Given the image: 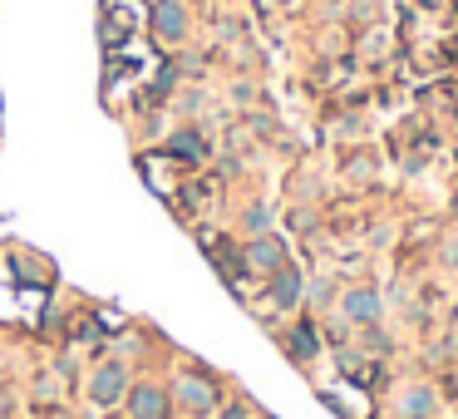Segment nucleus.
I'll list each match as a JSON object with an SVG mask.
<instances>
[{"instance_id": "obj_1", "label": "nucleus", "mask_w": 458, "mask_h": 419, "mask_svg": "<svg viewBox=\"0 0 458 419\" xmlns=\"http://www.w3.org/2000/svg\"><path fill=\"white\" fill-rule=\"evenodd\" d=\"M341 311H345V321H355V326H374L380 311H384V302H380V291L374 286H350L341 296Z\"/></svg>"}, {"instance_id": "obj_2", "label": "nucleus", "mask_w": 458, "mask_h": 419, "mask_svg": "<svg viewBox=\"0 0 458 419\" xmlns=\"http://www.w3.org/2000/svg\"><path fill=\"white\" fill-rule=\"evenodd\" d=\"M163 409H168V395L158 385H133V395H128V415L133 419H163Z\"/></svg>"}, {"instance_id": "obj_3", "label": "nucleus", "mask_w": 458, "mask_h": 419, "mask_svg": "<svg viewBox=\"0 0 458 419\" xmlns=\"http://www.w3.org/2000/svg\"><path fill=\"white\" fill-rule=\"evenodd\" d=\"M271 302H277L281 311H291V306L301 302V277H296V267H286V262L271 271Z\"/></svg>"}, {"instance_id": "obj_4", "label": "nucleus", "mask_w": 458, "mask_h": 419, "mask_svg": "<svg viewBox=\"0 0 458 419\" xmlns=\"http://www.w3.org/2000/svg\"><path fill=\"white\" fill-rule=\"evenodd\" d=\"M178 399H182L188 409H197V415H207V409L217 405L213 385H207V380H197V375H182V380H178Z\"/></svg>"}, {"instance_id": "obj_5", "label": "nucleus", "mask_w": 458, "mask_h": 419, "mask_svg": "<svg viewBox=\"0 0 458 419\" xmlns=\"http://www.w3.org/2000/svg\"><path fill=\"white\" fill-rule=\"evenodd\" d=\"M153 30H158V40H182V30H188V15H182V5L163 0L158 11H153Z\"/></svg>"}, {"instance_id": "obj_6", "label": "nucleus", "mask_w": 458, "mask_h": 419, "mask_svg": "<svg viewBox=\"0 0 458 419\" xmlns=\"http://www.w3.org/2000/svg\"><path fill=\"white\" fill-rule=\"evenodd\" d=\"M89 395L99 399V405H114L118 395H124V366H104L94 375V385H89Z\"/></svg>"}, {"instance_id": "obj_7", "label": "nucleus", "mask_w": 458, "mask_h": 419, "mask_svg": "<svg viewBox=\"0 0 458 419\" xmlns=\"http://www.w3.org/2000/svg\"><path fill=\"white\" fill-rule=\"evenodd\" d=\"M246 262H252V267H261V271H277L281 267V247L277 242H252V247H246Z\"/></svg>"}, {"instance_id": "obj_8", "label": "nucleus", "mask_w": 458, "mask_h": 419, "mask_svg": "<svg viewBox=\"0 0 458 419\" xmlns=\"http://www.w3.org/2000/svg\"><path fill=\"white\" fill-rule=\"evenodd\" d=\"M405 415L409 419H424V415H434V390H409V395H405Z\"/></svg>"}, {"instance_id": "obj_9", "label": "nucleus", "mask_w": 458, "mask_h": 419, "mask_svg": "<svg viewBox=\"0 0 458 419\" xmlns=\"http://www.w3.org/2000/svg\"><path fill=\"white\" fill-rule=\"evenodd\" d=\"M173 153H188V158H203V143L192 139V133H182V139H173Z\"/></svg>"}, {"instance_id": "obj_10", "label": "nucleus", "mask_w": 458, "mask_h": 419, "mask_svg": "<svg viewBox=\"0 0 458 419\" xmlns=\"http://www.w3.org/2000/svg\"><path fill=\"white\" fill-rule=\"evenodd\" d=\"M267 222H271V213H267V207H252V213H246V227H252V232H261Z\"/></svg>"}]
</instances>
